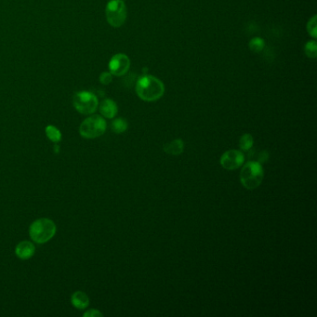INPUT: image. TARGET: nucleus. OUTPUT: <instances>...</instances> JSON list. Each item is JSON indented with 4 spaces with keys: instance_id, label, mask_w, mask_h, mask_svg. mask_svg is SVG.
I'll return each mask as SVG.
<instances>
[{
    "instance_id": "1",
    "label": "nucleus",
    "mask_w": 317,
    "mask_h": 317,
    "mask_svg": "<svg viewBox=\"0 0 317 317\" xmlns=\"http://www.w3.org/2000/svg\"><path fill=\"white\" fill-rule=\"evenodd\" d=\"M136 92L142 100L154 101L164 95V84L154 76L144 75L137 81Z\"/></svg>"
},
{
    "instance_id": "2",
    "label": "nucleus",
    "mask_w": 317,
    "mask_h": 317,
    "mask_svg": "<svg viewBox=\"0 0 317 317\" xmlns=\"http://www.w3.org/2000/svg\"><path fill=\"white\" fill-rule=\"evenodd\" d=\"M265 179V170L259 162L249 161L240 171L241 184L248 190H254L261 184Z\"/></svg>"
},
{
    "instance_id": "3",
    "label": "nucleus",
    "mask_w": 317,
    "mask_h": 317,
    "mask_svg": "<svg viewBox=\"0 0 317 317\" xmlns=\"http://www.w3.org/2000/svg\"><path fill=\"white\" fill-rule=\"evenodd\" d=\"M56 233V225L49 219H39L33 222L29 228V234L33 241L37 244L48 242Z\"/></svg>"
},
{
    "instance_id": "4",
    "label": "nucleus",
    "mask_w": 317,
    "mask_h": 317,
    "mask_svg": "<svg viewBox=\"0 0 317 317\" xmlns=\"http://www.w3.org/2000/svg\"><path fill=\"white\" fill-rule=\"evenodd\" d=\"M107 124L104 118L100 116H91L81 123L80 135L85 139H95L105 133Z\"/></svg>"
},
{
    "instance_id": "5",
    "label": "nucleus",
    "mask_w": 317,
    "mask_h": 317,
    "mask_svg": "<svg viewBox=\"0 0 317 317\" xmlns=\"http://www.w3.org/2000/svg\"><path fill=\"white\" fill-rule=\"evenodd\" d=\"M73 104L76 111L88 116L95 113L99 106V100L94 93L84 90L75 93L73 99Z\"/></svg>"
},
{
    "instance_id": "6",
    "label": "nucleus",
    "mask_w": 317,
    "mask_h": 317,
    "mask_svg": "<svg viewBox=\"0 0 317 317\" xmlns=\"http://www.w3.org/2000/svg\"><path fill=\"white\" fill-rule=\"evenodd\" d=\"M106 20L113 27H120L127 19V7L123 0H111L105 9Z\"/></svg>"
},
{
    "instance_id": "7",
    "label": "nucleus",
    "mask_w": 317,
    "mask_h": 317,
    "mask_svg": "<svg viewBox=\"0 0 317 317\" xmlns=\"http://www.w3.org/2000/svg\"><path fill=\"white\" fill-rule=\"evenodd\" d=\"M220 162L223 169H227V170H234L243 166L244 162H245V155L241 151L229 150L222 154Z\"/></svg>"
},
{
    "instance_id": "8",
    "label": "nucleus",
    "mask_w": 317,
    "mask_h": 317,
    "mask_svg": "<svg viewBox=\"0 0 317 317\" xmlns=\"http://www.w3.org/2000/svg\"><path fill=\"white\" fill-rule=\"evenodd\" d=\"M109 70L113 75L122 76L127 73L130 67V60L126 54L117 53L109 62Z\"/></svg>"
},
{
    "instance_id": "9",
    "label": "nucleus",
    "mask_w": 317,
    "mask_h": 317,
    "mask_svg": "<svg viewBox=\"0 0 317 317\" xmlns=\"http://www.w3.org/2000/svg\"><path fill=\"white\" fill-rule=\"evenodd\" d=\"M36 252L34 244L29 241H22L17 245L15 253L17 257L21 259H29L32 258Z\"/></svg>"
},
{
    "instance_id": "10",
    "label": "nucleus",
    "mask_w": 317,
    "mask_h": 317,
    "mask_svg": "<svg viewBox=\"0 0 317 317\" xmlns=\"http://www.w3.org/2000/svg\"><path fill=\"white\" fill-rule=\"evenodd\" d=\"M117 103L111 99H104L100 102V113L102 117L112 119L117 116Z\"/></svg>"
},
{
    "instance_id": "11",
    "label": "nucleus",
    "mask_w": 317,
    "mask_h": 317,
    "mask_svg": "<svg viewBox=\"0 0 317 317\" xmlns=\"http://www.w3.org/2000/svg\"><path fill=\"white\" fill-rule=\"evenodd\" d=\"M163 150L166 153L171 155H180L184 151V143L180 140L177 139L169 143H166L163 147Z\"/></svg>"
},
{
    "instance_id": "12",
    "label": "nucleus",
    "mask_w": 317,
    "mask_h": 317,
    "mask_svg": "<svg viewBox=\"0 0 317 317\" xmlns=\"http://www.w3.org/2000/svg\"><path fill=\"white\" fill-rule=\"evenodd\" d=\"M72 304L75 307L76 309L80 310H84L87 307L90 305V299L88 295L82 292V291H76L72 295L71 298Z\"/></svg>"
},
{
    "instance_id": "13",
    "label": "nucleus",
    "mask_w": 317,
    "mask_h": 317,
    "mask_svg": "<svg viewBox=\"0 0 317 317\" xmlns=\"http://www.w3.org/2000/svg\"><path fill=\"white\" fill-rule=\"evenodd\" d=\"M46 134L49 141H51L52 143H59L62 141V133L54 126L48 125V127H46Z\"/></svg>"
},
{
    "instance_id": "14",
    "label": "nucleus",
    "mask_w": 317,
    "mask_h": 317,
    "mask_svg": "<svg viewBox=\"0 0 317 317\" xmlns=\"http://www.w3.org/2000/svg\"><path fill=\"white\" fill-rule=\"evenodd\" d=\"M254 144L253 137L250 134H244L239 140V147L242 151H249Z\"/></svg>"
},
{
    "instance_id": "15",
    "label": "nucleus",
    "mask_w": 317,
    "mask_h": 317,
    "mask_svg": "<svg viewBox=\"0 0 317 317\" xmlns=\"http://www.w3.org/2000/svg\"><path fill=\"white\" fill-rule=\"evenodd\" d=\"M112 129L117 134L124 133L127 129V122L123 118H117L112 123Z\"/></svg>"
},
{
    "instance_id": "16",
    "label": "nucleus",
    "mask_w": 317,
    "mask_h": 317,
    "mask_svg": "<svg viewBox=\"0 0 317 317\" xmlns=\"http://www.w3.org/2000/svg\"><path fill=\"white\" fill-rule=\"evenodd\" d=\"M265 40L260 37H254L249 42V48L253 52H259L265 48Z\"/></svg>"
},
{
    "instance_id": "17",
    "label": "nucleus",
    "mask_w": 317,
    "mask_h": 317,
    "mask_svg": "<svg viewBox=\"0 0 317 317\" xmlns=\"http://www.w3.org/2000/svg\"><path fill=\"white\" fill-rule=\"evenodd\" d=\"M305 53L309 58H316L317 56V43L315 41H309L306 43L304 48Z\"/></svg>"
},
{
    "instance_id": "18",
    "label": "nucleus",
    "mask_w": 317,
    "mask_h": 317,
    "mask_svg": "<svg viewBox=\"0 0 317 317\" xmlns=\"http://www.w3.org/2000/svg\"><path fill=\"white\" fill-rule=\"evenodd\" d=\"M307 31L310 34V36L312 38H316L317 37V22L316 15H313L312 19H310V21H308L307 24Z\"/></svg>"
},
{
    "instance_id": "19",
    "label": "nucleus",
    "mask_w": 317,
    "mask_h": 317,
    "mask_svg": "<svg viewBox=\"0 0 317 317\" xmlns=\"http://www.w3.org/2000/svg\"><path fill=\"white\" fill-rule=\"evenodd\" d=\"M100 82L102 85H109L113 80V74L110 72H103L100 75Z\"/></svg>"
},
{
    "instance_id": "20",
    "label": "nucleus",
    "mask_w": 317,
    "mask_h": 317,
    "mask_svg": "<svg viewBox=\"0 0 317 317\" xmlns=\"http://www.w3.org/2000/svg\"><path fill=\"white\" fill-rule=\"evenodd\" d=\"M85 317H102L103 316V314L100 312V311H98V310H96V309H90L89 310L88 312H86L84 313Z\"/></svg>"
},
{
    "instance_id": "21",
    "label": "nucleus",
    "mask_w": 317,
    "mask_h": 317,
    "mask_svg": "<svg viewBox=\"0 0 317 317\" xmlns=\"http://www.w3.org/2000/svg\"><path fill=\"white\" fill-rule=\"evenodd\" d=\"M269 158V153L268 152H266V151H263V152H261V153L259 154V163H265V162H267V160Z\"/></svg>"
}]
</instances>
